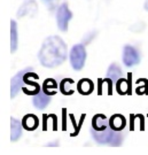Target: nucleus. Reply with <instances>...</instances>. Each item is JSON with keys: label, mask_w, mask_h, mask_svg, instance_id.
<instances>
[{"label": "nucleus", "mask_w": 148, "mask_h": 155, "mask_svg": "<svg viewBox=\"0 0 148 155\" xmlns=\"http://www.w3.org/2000/svg\"><path fill=\"white\" fill-rule=\"evenodd\" d=\"M109 127L115 131H122L126 127V119L121 114H114L109 118Z\"/></svg>", "instance_id": "obj_9"}, {"label": "nucleus", "mask_w": 148, "mask_h": 155, "mask_svg": "<svg viewBox=\"0 0 148 155\" xmlns=\"http://www.w3.org/2000/svg\"><path fill=\"white\" fill-rule=\"evenodd\" d=\"M67 44L59 36H49L44 42L38 53L40 63L46 68L61 66L67 59Z\"/></svg>", "instance_id": "obj_1"}, {"label": "nucleus", "mask_w": 148, "mask_h": 155, "mask_svg": "<svg viewBox=\"0 0 148 155\" xmlns=\"http://www.w3.org/2000/svg\"><path fill=\"white\" fill-rule=\"evenodd\" d=\"M18 36H17V24L15 21L11 22V51L14 53L17 49Z\"/></svg>", "instance_id": "obj_16"}, {"label": "nucleus", "mask_w": 148, "mask_h": 155, "mask_svg": "<svg viewBox=\"0 0 148 155\" xmlns=\"http://www.w3.org/2000/svg\"><path fill=\"white\" fill-rule=\"evenodd\" d=\"M32 102H34V106H35L36 108L43 109V108H45L46 106H48V104L51 102V96L46 94V93L41 90L39 93H37L36 96H34Z\"/></svg>", "instance_id": "obj_13"}, {"label": "nucleus", "mask_w": 148, "mask_h": 155, "mask_svg": "<svg viewBox=\"0 0 148 155\" xmlns=\"http://www.w3.org/2000/svg\"><path fill=\"white\" fill-rule=\"evenodd\" d=\"M95 35H97V32L94 31V32H91V34H88V35H86V37H84V40H83V44L84 45H87L88 43H90L94 37H95Z\"/></svg>", "instance_id": "obj_21"}, {"label": "nucleus", "mask_w": 148, "mask_h": 155, "mask_svg": "<svg viewBox=\"0 0 148 155\" xmlns=\"http://www.w3.org/2000/svg\"><path fill=\"white\" fill-rule=\"evenodd\" d=\"M41 90L48 96H55L57 92V84L53 78H47L44 80V84L41 86Z\"/></svg>", "instance_id": "obj_15"}, {"label": "nucleus", "mask_w": 148, "mask_h": 155, "mask_svg": "<svg viewBox=\"0 0 148 155\" xmlns=\"http://www.w3.org/2000/svg\"><path fill=\"white\" fill-rule=\"evenodd\" d=\"M72 18V13L68 8V4H62L57 8L56 12V22L57 26L61 31H67L68 30V23Z\"/></svg>", "instance_id": "obj_4"}, {"label": "nucleus", "mask_w": 148, "mask_h": 155, "mask_svg": "<svg viewBox=\"0 0 148 155\" xmlns=\"http://www.w3.org/2000/svg\"><path fill=\"white\" fill-rule=\"evenodd\" d=\"M32 70V68H26L24 70H20L13 78H12V84H11V97L12 99H14L16 97V94L20 92V90H22V84L24 83V75L28 73Z\"/></svg>", "instance_id": "obj_6"}, {"label": "nucleus", "mask_w": 148, "mask_h": 155, "mask_svg": "<svg viewBox=\"0 0 148 155\" xmlns=\"http://www.w3.org/2000/svg\"><path fill=\"white\" fill-rule=\"evenodd\" d=\"M145 9L148 12V0H146V1H145Z\"/></svg>", "instance_id": "obj_23"}, {"label": "nucleus", "mask_w": 148, "mask_h": 155, "mask_svg": "<svg viewBox=\"0 0 148 155\" xmlns=\"http://www.w3.org/2000/svg\"><path fill=\"white\" fill-rule=\"evenodd\" d=\"M121 77H122V69L116 63L110 65L109 68H108V71H107V78H109V79H111L112 82L116 83Z\"/></svg>", "instance_id": "obj_18"}, {"label": "nucleus", "mask_w": 148, "mask_h": 155, "mask_svg": "<svg viewBox=\"0 0 148 155\" xmlns=\"http://www.w3.org/2000/svg\"><path fill=\"white\" fill-rule=\"evenodd\" d=\"M86 60V51L84 47V44H77L75 45L70 51V63L75 70H80Z\"/></svg>", "instance_id": "obj_3"}, {"label": "nucleus", "mask_w": 148, "mask_h": 155, "mask_svg": "<svg viewBox=\"0 0 148 155\" xmlns=\"http://www.w3.org/2000/svg\"><path fill=\"white\" fill-rule=\"evenodd\" d=\"M21 122H22L23 129H25L26 131H34L39 127V119L34 114H26Z\"/></svg>", "instance_id": "obj_8"}, {"label": "nucleus", "mask_w": 148, "mask_h": 155, "mask_svg": "<svg viewBox=\"0 0 148 155\" xmlns=\"http://www.w3.org/2000/svg\"><path fill=\"white\" fill-rule=\"evenodd\" d=\"M22 128H23L22 122L12 117V119H11V130H12L11 140L12 141H17L20 139V137L22 136Z\"/></svg>", "instance_id": "obj_14"}, {"label": "nucleus", "mask_w": 148, "mask_h": 155, "mask_svg": "<svg viewBox=\"0 0 148 155\" xmlns=\"http://www.w3.org/2000/svg\"><path fill=\"white\" fill-rule=\"evenodd\" d=\"M62 114H63V128H62V129L66 131V130H67V124H66V117H67V116H66V109L62 110Z\"/></svg>", "instance_id": "obj_22"}, {"label": "nucleus", "mask_w": 148, "mask_h": 155, "mask_svg": "<svg viewBox=\"0 0 148 155\" xmlns=\"http://www.w3.org/2000/svg\"><path fill=\"white\" fill-rule=\"evenodd\" d=\"M140 62V55L138 53V51L131 46V45H126L123 48V63L126 67H133L136 65H138Z\"/></svg>", "instance_id": "obj_5"}, {"label": "nucleus", "mask_w": 148, "mask_h": 155, "mask_svg": "<svg viewBox=\"0 0 148 155\" xmlns=\"http://www.w3.org/2000/svg\"><path fill=\"white\" fill-rule=\"evenodd\" d=\"M131 77H132V75L129 74L128 79L120 78L116 82V90L118 92V94L125 96V94H130L131 93Z\"/></svg>", "instance_id": "obj_12"}, {"label": "nucleus", "mask_w": 148, "mask_h": 155, "mask_svg": "<svg viewBox=\"0 0 148 155\" xmlns=\"http://www.w3.org/2000/svg\"><path fill=\"white\" fill-rule=\"evenodd\" d=\"M94 90V83L88 78H82L77 83V91L82 96H88L91 94Z\"/></svg>", "instance_id": "obj_10"}, {"label": "nucleus", "mask_w": 148, "mask_h": 155, "mask_svg": "<svg viewBox=\"0 0 148 155\" xmlns=\"http://www.w3.org/2000/svg\"><path fill=\"white\" fill-rule=\"evenodd\" d=\"M44 1H46V3H53V1H55V0H44Z\"/></svg>", "instance_id": "obj_24"}, {"label": "nucleus", "mask_w": 148, "mask_h": 155, "mask_svg": "<svg viewBox=\"0 0 148 155\" xmlns=\"http://www.w3.org/2000/svg\"><path fill=\"white\" fill-rule=\"evenodd\" d=\"M91 133H92V137L94 138V140L99 144H110L111 146H120L123 140L122 133L120 131L112 130L110 127H108L103 131H97V130L92 129Z\"/></svg>", "instance_id": "obj_2"}, {"label": "nucleus", "mask_w": 148, "mask_h": 155, "mask_svg": "<svg viewBox=\"0 0 148 155\" xmlns=\"http://www.w3.org/2000/svg\"><path fill=\"white\" fill-rule=\"evenodd\" d=\"M38 11V5L35 0H25V1L21 5V7L17 11V17H24V16H35Z\"/></svg>", "instance_id": "obj_7"}, {"label": "nucleus", "mask_w": 148, "mask_h": 155, "mask_svg": "<svg viewBox=\"0 0 148 155\" xmlns=\"http://www.w3.org/2000/svg\"><path fill=\"white\" fill-rule=\"evenodd\" d=\"M109 127V119L103 114H97L92 118V129L97 131H103Z\"/></svg>", "instance_id": "obj_11"}, {"label": "nucleus", "mask_w": 148, "mask_h": 155, "mask_svg": "<svg viewBox=\"0 0 148 155\" xmlns=\"http://www.w3.org/2000/svg\"><path fill=\"white\" fill-rule=\"evenodd\" d=\"M72 84H75V82H74V79H71V78H64V79L61 80L59 88H60V91H61L62 94H64V96H71V94H74L75 90L70 86V85H72Z\"/></svg>", "instance_id": "obj_17"}, {"label": "nucleus", "mask_w": 148, "mask_h": 155, "mask_svg": "<svg viewBox=\"0 0 148 155\" xmlns=\"http://www.w3.org/2000/svg\"><path fill=\"white\" fill-rule=\"evenodd\" d=\"M139 83H142L143 84V87H138L137 88V93L138 94H148V83H147V79H138Z\"/></svg>", "instance_id": "obj_19"}, {"label": "nucleus", "mask_w": 148, "mask_h": 155, "mask_svg": "<svg viewBox=\"0 0 148 155\" xmlns=\"http://www.w3.org/2000/svg\"><path fill=\"white\" fill-rule=\"evenodd\" d=\"M84 119H85V114H83V115H82L80 121H79V123H78V125L75 128V132H72V133L70 135L71 137H76V136L78 135V132H79V130H80V128H82V125H83V122H84Z\"/></svg>", "instance_id": "obj_20"}]
</instances>
